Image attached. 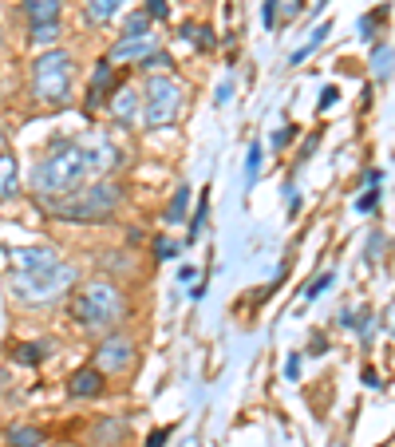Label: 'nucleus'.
I'll return each mask as SVG.
<instances>
[{"instance_id":"nucleus-1","label":"nucleus","mask_w":395,"mask_h":447,"mask_svg":"<svg viewBox=\"0 0 395 447\" xmlns=\"http://www.w3.org/2000/svg\"><path fill=\"white\" fill-rule=\"evenodd\" d=\"M115 162H119V150L103 135H83L79 143H56V150L36 167L32 186L44 198L71 194V190L87 186V182H99V174L111 170Z\"/></svg>"},{"instance_id":"nucleus-2","label":"nucleus","mask_w":395,"mask_h":447,"mask_svg":"<svg viewBox=\"0 0 395 447\" xmlns=\"http://www.w3.org/2000/svg\"><path fill=\"white\" fill-rule=\"evenodd\" d=\"M48 214L56 218H68V222H95V218H111L115 206L123 202V186L119 182H87V186L71 190L63 198H40Z\"/></svg>"},{"instance_id":"nucleus-3","label":"nucleus","mask_w":395,"mask_h":447,"mask_svg":"<svg viewBox=\"0 0 395 447\" xmlns=\"http://www.w3.org/2000/svg\"><path fill=\"white\" fill-rule=\"evenodd\" d=\"M71 313H75L79 325H87V328H111L123 317V293L111 281H91V285H83L75 293Z\"/></svg>"},{"instance_id":"nucleus-4","label":"nucleus","mask_w":395,"mask_h":447,"mask_svg":"<svg viewBox=\"0 0 395 447\" xmlns=\"http://www.w3.org/2000/svg\"><path fill=\"white\" fill-rule=\"evenodd\" d=\"M75 285V269L68 261H59L51 269H40V273H16L12 278V293L20 301H32V305H44V301H56L63 289Z\"/></svg>"},{"instance_id":"nucleus-5","label":"nucleus","mask_w":395,"mask_h":447,"mask_svg":"<svg viewBox=\"0 0 395 447\" xmlns=\"http://www.w3.org/2000/svg\"><path fill=\"white\" fill-rule=\"evenodd\" d=\"M32 88L44 103H59L68 100V88H71V60L68 52H44L36 64H32Z\"/></svg>"},{"instance_id":"nucleus-6","label":"nucleus","mask_w":395,"mask_h":447,"mask_svg":"<svg viewBox=\"0 0 395 447\" xmlns=\"http://www.w3.org/2000/svg\"><path fill=\"white\" fill-rule=\"evenodd\" d=\"M178 111H182L178 83L166 80V76H150L147 80V123L150 127H166V123L178 119Z\"/></svg>"},{"instance_id":"nucleus-7","label":"nucleus","mask_w":395,"mask_h":447,"mask_svg":"<svg viewBox=\"0 0 395 447\" xmlns=\"http://www.w3.org/2000/svg\"><path fill=\"white\" fill-rule=\"evenodd\" d=\"M130 357H135V345L127 337H107L95 348V364L99 372H127Z\"/></svg>"},{"instance_id":"nucleus-8","label":"nucleus","mask_w":395,"mask_h":447,"mask_svg":"<svg viewBox=\"0 0 395 447\" xmlns=\"http://www.w3.org/2000/svg\"><path fill=\"white\" fill-rule=\"evenodd\" d=\"M12 261H16V273H40V269L59 266L56 249H48V246H36V249H16V254H12Z\"/></svg>"},{"instance_id":"nucleus-9","label":"nucleus","mask_w":395,"mask_h":447,"mask_svg":"<svg viewBox=\"0 0 395 447\" xmlns=\"http://www.w3.org/2000/svg\"><path fill=\"white\" fill-rule=\"evenodd\" d=\"M154 56V36H123V40L111 48V60H150Z\"/></svg>"},{"instance_id":"nucleus-10","label":"nucleus","mask_w":395,"mask_h":447,"mask_svg":"<svg viewBox=\"0 0 395 447\" xmlns=\"http://www.w3.org/2000/svg\"><path fill=\"white\" fill-rule=\"evenodd\" d=\"M111 95H115V68H111V60H103L95 68V76H91L87 103L91 107H95V103H111Z\"/></svg>"},{"instance_id":"nucleus-11","label":"nucleus","mask_w":395,"mask_h":447,"mask_svg":"<svg viewBox=\"0 0 395 447\" xmlns=\"http://www.w3.org/2000/svg\"><path fill=\"white\" fill-rule=\"evenodd\" d=\"M68 388H71V396H95L99 388H103V372H99L95 364H91V368H79L75 376H71Z\"/></svg>"},{"instance_id":"nucleus-12","label":"nucleus","mask_w":395,"mask_h":447,"mask_svg":"<svg viewBox=\"0 0 395 447\" xmlns=\"http://www.w3.org/2000/svg\"><path fill=\"white\" fill-rule=\"evenodd\" d=\"M24 12H28L32 28H36V24H56L59 0H24Z\"/></svg>"},{"instance_id":"nucleus-13","label":"nucleus","mask_w":395,"mask_h":447,"mask_svg":"<svg viewBox=\"0 0 395 447\" xmlns=\"http://www.w3.org/2000/svg\"><path fill=\"white\" fill-rule=\"evenodd\" d=\"M135 111H138V95L130 88H119L115 95H111V115H115V119L130 123L135 119Z\"/></svg>"},{"instance_id":"nucleus-14","label":"nucleus","mask_w":395,"mask_h":447,"mask_svg":"<svg viewBox=\"0 0 395 447\" xmlns=\"http://www.w3.org/2000/svg\"><path fill=\"white\" fill-rule=\"evenodd\" d=\"M20 186V170H16V159L12 155H0V198H12Z\"/></svg>"},{"instance_id":"nucleus-15","label":"nucleus","mask_w":395,"mask_h":447,"mask_svg":"<svg viewBox=\"0 0 395 447\" xmlns=\"http://www.w3.org/2000/svg\"><path fill=\"white\" fill-rule=\"evenodd\" d=\"M123 4H130V0H87V20H95V24L111 20Z\"/></svg>"},{"instance_id":"nucleus-16","label":"nucleus","mask_w":395,"mask_h":447,"mask_svg":"<svg viewBox=\"0 0 395 447\" xmlns=\"http://www.w3.org/2000/svg\"><path fill=\"white\" fill-rule=\"evenodd\" d=\"M40 431L36 427H12L8 431V447H40Z\"/></svg>"},{"instance_id":"nucleus-17","label":"nucleus","mask_w":395,"mask_h":447,"mask_svg":"<svg viewBox=\"0 0 395 447\" xmlns=\"http://www.w3.org/2000/svg\"><path fill=\"white\" fill-rule=\"evenodd\" d=\"M186 202H190V186H182V190H178V194H174V202H170L166 218H170V222H178V218H182V214H186Z\"/></svg>"},{"instance_id":"nucleus-18","label":"nucleus","mask_w":395,"mask_h":447,"mask_svg":"<svg viewBox=\"0 0 395 447\" xmlns=\"http://www.w3.org/2000/svg\"><path fill=\"white\" fill-rule=\"evenodd\" d=\"M147 28H150L147 12H130V16H127V32H130V36H147Z\"/></svg>"},{"instance_id":"nucleus-19","label":"nucleus","mask_w":395,"mask_h":447,"mask_svg":"<svg viewBox=\"0 0 395 447\" xmlns=\"http://www.w3.org/2000/svg\"><path fill=\"white\" fill-rule=\"evenodd\" d=\"M56 36H59L56 24H36V28H32V44H51Z\"/></svg>"},{"instance_id":"nucleus-20","label":"nucleus","mask_w":395,"mask_h":447,"mask_svg":"<svg viewBox=\"0 0 395 447\" xmlns=\"http://www.w3.org/2000/svg\"><path fill=\"white\" fill-rule=\"evenodd\" d=\"M147 16H150V20H166L170 4H166V0H147Z\"/></svg>"},{"instance_id":"nucleus-21","label":"nucleus","mask_w":395,"mask_h":447,"mask_svg":"<svg viewBox=\"0 0 395 447\" xmlns=\"http://www.w3.org/2000/svg\"><path fill=\"white\" fill-rule=\"evenodd\" d=\"M245 162H249V167H245V179L253 182V179H257V167H261V147H257V143H253V147H249Z\"/></svg>"},{"instance_id":"nucleus-22","label":"nucleus","mask_w":395,"mask_h":447,"mask_svg":"<svg viewBox=\"0 0 395 447\" xmlns=\"http://www.w3.org/2000/svg\"><path fill=\"white\" fill-rule=\"evenodd\" d=\"M324 36H328V24H320V28L312 32V40H308V44H305V48H300V52H296L293 60H305V56H308V52H312L316 44H320V40H324Z\"/></svg>"},{"instance_id":"nucleus-23","label":"nucleus","mask_w":395,"mask_h":447,"mask_svg":"<svg viewBox=\"0 0 395 447\" xmlns=\"http://www.w3.org/2000/svg\"><path fill=\"white\" fill-rule=\"evenodd\" d=\"M16 357L24 360V364H36V360H40V345H20Z\"/></svg>"},{"instance_id":"nucleus-24","label":"nucleus","mask_w":395,"mask_h":447,"mask_svg":"<svg viewBox=\"0 0 395 447\" xmlns=\"http://www.w3.org/2000/svg\"><path fill=\"white\" fill-rule=\"evenodd\" d=\"M375 71H379V76H387V71H391V48L375 52Z\"/></svg>"},{"instance_id":"nucleus-25","label":"nucleus","mask_w":395,"mask_h":447,"mask_svg":"<svg viewBox=\"0 0 395 447\" xmlns=\"http://www.w3.org/2000/svg\"><path fill=\"white\" fill-rule=\"evenodd\" d=\"M202 222H206V198L198 202V214H194V222H190V238H198V230H202Z\"/></svg>"},{"instance_id":"nucleus-26","label":"nucleus","mask_w":395,"mask_h":447,"mask_svg":"<svg viewBox=\"0 0 395 447\" xmlns=\"http://www.w3.org/2000/svg\"><path fill=\"white\" fill-rule=\"evenodd\" d=\"M154 249H158V258H174V254H178V242L162 238V242H154Z\"/></svg>"},{"instance_id":"nucleus-27","label":"nucleus","mask_w":395,"mask_h":447,"mask_svg":"<svg viewBox=\"0 0 395 447\" xmlns=\"http://www.w3.org/2000/svg\"><path fill=\"white\" fill-rule=\"evenodd\" d=\"M293 135H296V127H288V123H285V127L273 135V143H276V147H285V143H293Z\"/></svg>"},{"instance_id":"nucleus-28","label":"nucleus","mask_w":395,"mask_h":447,"mask_svg":"<svg viewBox=\"0 0 395 447\" xmlns=\"http://www.w3.org/2000/svg\"><path fill=\"white\" fill-rule=\"evenodd\" d=\"M375 198H379V190H367L364 198L356 202V210H364V214H367V210H372V206H375Z\"/></svg>"},{"instance_id":"nucleus-29","label":"nucleus","mask_w":395,"mask_h":447,"mask_svg":"<svg viewBox=\"0 0 395 447\" xmlns=\"http://www.w3.org/2000/svg\"><path fill=\"white\" fill-rule=\"evenodd\" d=\"M328 281H332V273H324V278H316L312 285H308V297H316V293H324V289H328Z\"/></svg>"},{"instance_id":"nucleus-30","label":"nucleus","mask_w":395,"mask_h":447,"mask_svg":"<svg viewBox=\"0 0 395 447\" xmlns=\"http://www.w3.org/2000/svg\"><path fill=\"white\" fill-rule=\"evenodd\" d=\"M142 68H147V71H154V68H170V60H166V56H150V60H142Z\"/></svg>"},{"instance_id":"nucleus-31","label":"nucleus","mask_w":395,"mask_h":447,"mask_svg":"<svg viewBox=\"0 0 395 447\" xmlns=\"http://www.w3.org/2000/svg\"><path fill=\"white\" fill-rule=\"evenodd\" d=\"M276 4H281V0H265V24L269 28L276 24Z\"/></svg>"},{"instance_id":"nucleus-32","label":"nucleus","mask_w":395,"mask_h":447,"mask_svg":"<svg viewBox=\"0 0 395 447\" xmlns=\"http://www.w3.org/2000/svg\"><path fill=\"white\" fill-rule=\"evenodd\" d=\"M166 439H170V431H166V427H162V431H154V436L147 439V447H162V443H166Z\"/></svg>"},{"instance_id":"nucleus-33","label":"nucleus","mask_w":395,"mask_h":447,"mask_svg":"<svg viewBox=\"0 0 395 447\" xmlns=\"http://www.w3.org/2000/svg\"><path fill=\"white\" fill-rule=\"evenodd\" d=\"M320 103H324V107H332V103H336V88H324V95H320Z\"/></svg>"}]
</instances>
